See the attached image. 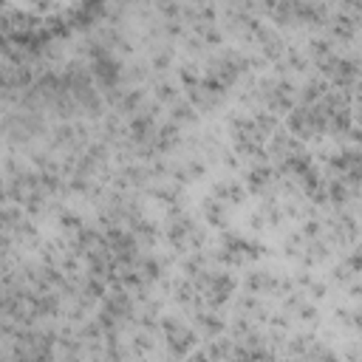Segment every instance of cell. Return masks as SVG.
<instances>
[{
	"mask_svg": "<svg viewBox=\"0 0 362 362\" xmlns=\"http://www.w3.org/2000/svg\"><path fill=\"white\" fill-rule=\"evenodd\" d=\"M90 74L96 76V82H99L105 90H110V88H116L119 79H122V62H119L113 54L99 57V59L90 62Z\"/></svg>",
	"mask_w": 362,
	"mask_h": 362,
	"instance_id": "6da1fadb",
	"label": "cell"
},
{
	"mask_svg": "<svg viewBox=\"0 0 362 362\" xmlns=\"http://www.w3.org/2000/svg\"><path fill=\"white\" fill-rule=\"evenodd\" d=\"M195 342H198V334H195L192 328H187V325H178L175 331L167 334V351H170L173 356H181V359L192 354Z\"/></svg>",
	"mask_w": 362,
	"mask_h": 362,
	"instance_id": "7a4b0ae2",
	"label": "cell"
},
{
	"mask_svg": "<svg viewBox=\"0 0 362 362\" xmlns=\"http://www.w3.org/2000/svg\"><path fill=\"white\" fill-rule=\"evenodd\" d=\"M192 322H195L198 334H204L206 339H215V337H221V334L226 331V320H223L215 308H204V311H198V314L192 317Z\"/></svg>",
	"mask_w": 362,
	"mask_h": 362,
	"instance_id": "3957f363",
	"label": "cell"
},
{
	"mask_svg": "<svg viewBox=\"0 0 362 362\" xmlns=\"http://www.w3.org/2000/svg\"><path fill=\"white\" fill-rule=\"evenodd\" d=\"M274 178H277V170H274L269 161H257V164H252L249 173H246V187H249L252 192H266Z\"/></svg>",
	"mask_w": 362,
	"mask_h": 362,
	"instance_id": "277c9868",
	"label": "cell"
},
{
	"mask_svg": "<svg viewBox=\"0 0 362 362\" xmlns=\"http://www.w3.org/2000/svg\"><path fill=\"white\" fill-rule=\"evenodd\" d=\"M212 198H218L221 204H240L246 198V189L235 178H221L212 184Z\"/></svg>",
	"mask_w": 362,
	"mask_h": 362,
	"instance_id": "5b68a950",
	"label": "cell"
},
{
	"mask_svg": "<svg viewBox=\"0 0 362 362\" xmlns=\"http://www.w3.org/2000/svg\"><path fill=\"white\" fill-rule=\"evenodd\" d=\"M246 288L249 294H266V291H277L280 288V277L272 274L269 269H255L246 274Z\"/></svg>",
	"mask_w": 362,
	"mask_h": 362,
	"instance_id": "8992f818",
	"label": "cell"
},
{
	"mask_svg": "<svg viewBox=\"0 0 362 362\" xmlns=\"http://www.w3.org/2000/svg\"><path fill=\"white\" fill-rule=\"evenodd\" d=\"M178 141H181V130H178V124H175V122H164V124H158V127H156L153 150L167 153V150H173Z\"/></svg>",
	"mask_w": 362,
	"mask_h": 362,
	"instance_id": "52a82bcc",
	"label": "cell"
},
{
	"mask_svg": "<svg viewBox=\"0 0 362 362\" xmlns=\"http://www.w3.org/2000/svg\"><path fill=\"white\" fill-rule=\"evenodd\" d=\"M130 235L139 240V243H156V238H158V226L153 223V221H147V218H139V215H130Z\"/></svg>",
	"mask_w": 362,
	"mask_h": 362,
	"instance_id": "ba28073f",
	"label": "cell"
},
{
	"mask_svg": "<svg viewBox=\"0 0 362 362\" xmlns=\"http://www.w3.org/2000/svg\"><path fill=\"white\" fill-rule=\"evenodd\" d=\"M328 96V82L325 79H308L300 90V102L303 107H311V105H320L322 99Z\"/></svg>",
	"mask_w": 362,
	"mask_h": 362,
	"instance_id": "9c48e42d",
	"label": "cell"
},
{
	"mask_svg": "<svg viewBox=\"0 0 362 362\" xmlns=\"http://www.w3.org/2000/svg\"><path fill=\"white\" fill-rule=\"evenodd\" d=\"M331 235H334V240L337 243H351L354 238H356V223H354V218H348V215H337V218H331Z\"/></svg>",
	"mask_w": 362,
	"mask_h": 362,
	"instance_id": "30bf717a",
	"label": "cell"
},
{
	"mask_svg": "<svg viewBox=\"0 0 362 362\" xmlns=\"http://www.w3.org/2000/svg\"><path fill=\"white\" fill-rule=\"evenodd\" d=\"M206 356H209L212 362H229V359L235 356V342L226 339V337H215V339H209V345H206Z\"/></svg>",
	"mask_w": 362,
	"mask_h": 362,
	"instance_id": "8fae6325",
	"label": "cell"
},
{
	"mask_svg": "<svg viewBox=\"0 0 362 362\" xmlns=\"http://www.w3.org/2000/svg\"><path fill=\"white\" fill-rule=\"evenodd\" d=\"M204 218H206L209 226H226V218H229V215H226V204H221L218 198L209 195V198L204 201Z\"/></svg>",
	"mask_w": 362,
	"mask_h": 362,
	"instance_id": "7c38bea8",
	"label": "cell"
},
{
	"mask_svg": "<svg viewBox=\"0 0 362 362\" xmlns=\"http://www.w3.org/2000/svg\"><path fill=\"white\" fill-rule=\"evenodd\" d=\"M314 345H317V337H311V334H294V337L286 342V351H288L291 356H308Z\"/></svg>",
	"mask_w": 362,
	"mask_h": 362,
	"instance_id": "4fadbf2b",
	"label": "cell"
},
{
	"mask_svg": "<svg viewBox=\"0 0 362 362\" xmlns=\"http://www.w3.org/2000/svg\"><path fill=\"white\" fill-rule=\"evenodd\" d=\"M331 34L339 40V42H351L354 40V34H356V20H351V17H337V20H331Z\"/></svg>",
	"mask_w": 362,
	"mask_h": 362,
	"instance_id": "5bb4252c",
	"label": "cell"
},
{
	"mask_svg": "<svg viewBox=\"0 0 362 362\" xmlns=\"http://www.w3.org/2000/svg\"><path fill=\"white\" fill-rule=\"evenodd\" d=\"M195 119H198V110H195L192 102H175V105H173L170 122H175V124H192Z\"/></svg>",
	"mask_w": 362,
	"mask_h": 362,
	"instance_id": "9a60e30c",
	"label": "cell"
},
{
	"mask_svg": "<svg viewBox=\"0 0 362 362\" xmlns=\"http://www.w3.org/2000/svg\"><path fill=\"white\" fill-rule=\"evenodd\" d=\"M308 57H311V59H317V62H325L328 57H334V51H331V40L314 37V40L308 42Z\"/></svg>",
	"mask_w": 362,
	"mask_h": 362,
	"instance_id": "2e32d148",
	"label": "cell"
},
{
	"mask_svg": "<svg viewBox=\"0 0 362 362\" xmlns=\"http://www.w3.org/2000/svg\"><path fill=\"white\" fill-rule=\"evenodd\" d=\"M141 102H144V93H141L139 88H130V90H124V93H122L119 110H124V113H136V110L141 107Z\"/></svg>",
	"mask_w": 362,
	"mask_h": 362,
	"instance_id": "e0dca14e",
	"label": "cell"
},
{
	"mask_svg": "<svg viewBox=\"0 0 362 362\" xmlns=\"http://www.w3.org/2000/svg\"><path fill=\"white\" fill-rule=\"evenodd\" d=\"M79 294H82L85 300H99V297H105V280L88 277V280L79 286Z\"/></svg>",
	"mask_w": 362,
	"mask_h": 362,
	"instance_id": "ac0fdd59",
	"label": "cell"
},
{
	"mask_svg": "<svg viewBox=\"0 0 362 362\" xmlns=\"http://www.w3.org/2000/svg\"><path fill=\"white\" fill-rule=\"evenodd\" d=\"M156 99H158V102H167V105H175V99H178V88H175L173 82L161 79V82H156Z\"/></svg>",
	"mask_w": 362,
	"mask_h": 362,
	"instance_id": "d6986e66",
	"label": "cell"
},
{
	"mask_svg": "<svg viewBox=\"0 0 362 362\" xmlns=\"http://www.w3.org/2000/svg\"><path fill=\"white\" fill-rule=\"evenodd\" d=\"M337 320L345 328H362V311H351V308H337Z\"/></svg>",
	"mask_w": 362,
	"mask_h": 362,
	"instance_id": "ffe728a7",
	"label": "cell"
},
{
	"mask_svg": "<svg viewBox=\"0 0 362 362\" xmlns=\"http://www.w3.org/2000/svg\"><path fill=\"white\" fill-rule=\"evenodd\" d=\"M59 226H62L65 232L76 235V232H79V229H82L85 223L79 221V215H76V212H62V215H59Z\"/></svg>",
	"mask_w": 362,
	"mask_h": 362,
	"instance_id": "44dd1931",
	"label": "cell"
},
{
	"mask_svg": "<svg viewBox=\"0 0 362 362\" xmlns=\"http://www.w3.org/2000/svg\"><path fill=\"white\" fill-rule=\"evenodd\" d=\"M133 351H136V354H147V351H153L150 331H139V334L133 337Z\"/></svg>",
	"mask_w": 362,
	"mask_h": 362,
	"instance_id": "7402d4cb",
	"label": "cell"
},
{
	"mask_svg": "<svg viewBox=\"0 0 362 362\" xmlns=\"http://www.w3.org/2000/svg\"><path fill=\"white\" fill-rule=\"evenodd\" d=\"M351 274H354V272H351L345 263H339V266H334V269H331V280H337V283H348V280H351Z\"/></svg>",
	"mask_w": 362,
	"mask_h": 362,
	"instance_id": "603a6c76",
	"label": "cell"
},
{
	"mask_svg": "<svg viewBox=\"0 0 362 362\" xmlns=\"http://www.w3.org/2000/svg\"><path fill=\"white\" fill-rule=\"evenodd\" d=\"M345 266L351 272H362V249H354L348 257H345Z\"/></svg>",
	"mask_w": 362,
	"mask_h": 362,
	"instance_id": "cb8c5ba5",
	"label": "cell"
},
{
	"mask_svg": "<svg viewBox=\"0 0 362 362\" xmlns=\"http://www.w3.org/2000/svg\"><path fill=\"white\" fill-rule=\"evenodd\" d=\"M286 59H288V65H291L294 71H305V57H303L300 51H288Z\"/></svg>",
	"mask_w": 362,
	"mask_h": 362,
	"instance_id": "d4e9b609",
	"label": "cell"
},
{
	"mask_svg": "<svg viewBox=\"0 0 362 362\" xmlns=\"http://www.w3.org/2000/svg\"><path fill=\"white\" fill-rule=\"evenodd\" d=\"M173 59V51H156L153 54V68H167Z\"/></svg>",
	"mask_w": 362,
	"mask_h": 362,
	"instance_id": "484cf974",
	"label": "cell"
},
{
	"mask_svg": "<svg viewBox=\"0 0 362 362\" xmlns=\"http://www.w3.org/2000/svg\"><path fill=\"white\" fill-rule=\"evenodd\" d=\"M297 317H300V320H305V322H314V320H317V308H314V305H308V303H303V305L297 308Z\"/></svg>",
	"mask_w": 362,
	"mask_h": 362,
	"instance_id": "4316f807",
	"label": "cell"
},
{
	"mask_svg": "<svg viewBox=\"0 0 362 362\" xmlns=\"http://www.w3.org/2000/svg\"><path fill=\"white\" fill-rule=\"evenodd\" d=\"M181 362H212L209 356H206V351H192L189 356H184Z\"/></svg>",
	"mask_w": 362,
	"mask_h": 362,
	"instance_id": "83f0119b",
	"label": "cell"
},
{
	"mask_svg": "<svg viewBox=\"0 0 362 362\" xmlns=\"http://www.w3.org/2000/svg\"><path fill=\"white\" fill-rule=\"evenodd\" d=\"M354 119H356L359 127H362V99H359V105H356V110H354Z\"/></svg>",
	"mask_w": 362,
	"mask_h": 362,
	"instance_id": "f1b7e54d",
	"label": "cell"
},
{
	"mask_svg": "<svg viewBox=\"0 0 362 362\" xmlns=\"http://www.w3.org/2000/svg\"><path fill=\"white\" fill-rule=\"evenodd\" d=\"M286 362H300V359H286Z\"/></svg>",
	"mask_w": 362,
	"mask_h": 362,
	"instance_id": "f546056e",
	"label": "cell"
}]
</instances>
